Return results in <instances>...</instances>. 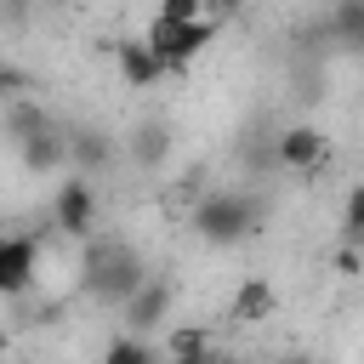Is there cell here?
<instances>
[{
	"label": "cell",
	"instance_id": "11",
	"mask_svg": "<svg viewBox=\"0 0 364 364\" xmlns=\"http://www.w3.org/2000/svg\"><path fill=\"white\" fill-rule=\"evenodd\" d=\"M102 358L108 364H148V358H159V347L148 341V330H125V336H114L102 347Z\"/></svg>",
	"mask_w": 364,
	"mask_h": 364
},
{
	"label": "cell",
	"instance_id": "12",
	"mask_svg": "<svg viewBox=\"0 0 364 364\" xmlns=\"http://www.w3.org/2000/svg\"><path fill=\"white\" fill-rule=\"evenodd\" d=\"M108 154H114V148H108L102 131H74V136H68V159H74L80 171H102Z\"/></svg>",
	"mask_w": 364,
	"mask_h": 364
},
{
	"label": "cell",
	"instance_id": "19",
	"mask_svg": "<svg viewBox=\"0 0 364 364\" xmlns=\"http://www.w3.org/2000/svg\"><path fill=\"white\" fill-rule=\"evenodd\" d=\"M17 91H23V74H17L11 63H0V108H6V102H11Z\"/></svg>",
	"mask_w": 364,
	"mask_h": 364
},
{
	"label": "cell",
	"instance_id": "7",
	"mask_svg": "<svg viewBox=\"0 0 364 364\" xmlns=\"http://www.w3.org/2000/svg\"><path fill=\"white\" fill-rule=\"evenodd\" d=\"M114 63H119V80L125 85H154V80H165V57L148 46V40H119L114 46Z\"/></svg>",
	"mask_w": 364,
	"mask_h": 364
},
{
	"label": "cell",
	"instance_id": "9",
	"mask_svg": "<svg viewBox=\"0 0 364 364\" xmlns=\"http://www.w3.org/2000/svg\"><path fill=\"white\" fill-rule=\"evenodd\" d=\"M17 154H23L28 171H57V165L68 159V136H63L57 125H40V131H28V136L17 142Z\"/></svg>",
	"mask_w": 364,
	"mask_h": 364
},
{
	"label": "cell",
	"instance_id": "21",
	"mask_svg": "<svg viewBox=\"0 0 364 364\" xmlns=\"http://www.w3.org/2000/svg\"><path fill=\"white\" fill-rule=\"evenodd\" d=\"M6 353H11V341H6V330H0V358H6Z\"/></svg>",
	"mask_w": 364,
	"mask_h": 364
},
{
	"label": "cell",
	"instance_id": "6",
	"mask_svg": "<svg viewBox=\"0 0 364 364\" xmlns=\"http://www.w3.org/2000/svg\"><path fill=\"white\" fill-rule=\"evenodd\" d=\"M34 273H40V245L17 239V233L0 239V296H28Z\"/></svg>",
	"mask_w": 364,
	"mask_h": 364
},
{
	"label": "cell",
	"instance_id": "1",
	"mask_svg": "<svg viewBox=\"0 0 364 364\" xmlns=\"http://www.w3.org/2000/svg\"><path fill=\"white\" fill-rule=\"evenodd\" d=\"M262 222H267L262 199L256 193H239V188H216V193H205L188 210V228L205 245H245V239L262 233Z\"/></svg>",
	"mask_w": 364,
	"mask_h": 364
},
{
	"label": "cell",
	"instance_id": "13",
	"mask_svg": "<svg viewBox=\"0 0 364 364\" xmlns=\"http://www.w3.org/2000/svg\"><path fill=\"white\" fill-rule=\"evenodd\" d=\"M40 125H51V119H46V108L23 102V91H17V97L6 102V136H11V142H23V136H28V131H40Z\"/></svg>",
	"mask_w": 364,
	"mask_h": 364
},
{
	"label": "cell",
	"instance_id": "16",
	"mask_svg": "<svg viewBox=\"0 0 364 364\" xmlns=\"http://www.w3.org/2000/svg\"><path fill=\"white\" fill-rule=\"evenodd\" d=\"M131 148H136V159H142V165H159V159H165V148H171V136H165V125H159V119H148V125L136 131V142H131Z\"/></svg>",
	"mask_w": 364,
	"mask_h": 364
},
{
	"label": "cell",
	"instance_id": "8",
	"mask_svg": "<svg viewBox=\"0 0 364 364\" xmlns=\"http://www.w3.org/2000/svg\"><path fill=\"white\" fill-rule=\"evenodd\" d=\"M171 318V284L165 279H142V290L125 301V324L131 330H159Z\"/></svg>",
	"mask_w": 364,
	"mask_h": 364
},
{
	"label": "cell",
	"instance_id": "17",
	"mask_svg": "<svg viewBox=\"0 0 364 364\" xmlns=\"http://www.w3.org/2000/svg\"><path fill=\"white\" fill-rule=\"evenodd\" d=\"M165 353H171V358H205V353H210V336H205V330H176V336L165 341Z\"/></svg>",
	"mask_w": 364,
	"mask_h": 364
},
{
	"label": "cell",
	"instance_id": "3",
	"mask_svg": "<svg viewBox=\"0 0 364 364\" xmlns=\"http://www.w3.org/2000/svg\"><path fill=\"white\" fill-rule=\"evenodd\" d=\"M142 40L165 57V74H188V63L216 40V17H188V23H176V17H154Z\"/></svg>",
	"mask_w": 364,
	"mask_h": 364
},
{
	"label": "cell",
	"instance_id": "18",
	"mask_svg": "<svg viewBox=\"0 0 364 364\" xmlns=\"http://www.w3.org/2000/svg\"><path fill=\"white\" fill-rule=\"evenodd\" d=\"M159 17H176V23H188V17H210V0H159Z\"/></svg>",
	"mask_w": 364,
	"mask_h": 364
},
{
	"label": "cell",
	"instance_id": "5",
	"mask_svg": "<svg viewBox=\"0 0 364 364\" xmlns=\"http://www.w3.org/2000/svg\"><path fill=\"white\" fill-rule=\"evenodd\" d=\"M324 154H330V142H324V131L318 125H284L279 131V165L284 171H296V176H307V171H318L324 165Z\"/></svg>",
	"mask_w": 364,
	"mask_h": 364
},
{
	"label": "cell",
	"instance_id": "2",
	"mask_svg": "<svg viewBox=\"0 0 364 364\" xmlns=\"http://www.w3.org/2000/svg\"><path fill=\"white\" fill-rule=\"evenodd\" d=\"M142 279H148V267H142V256H136L131 245H119V239H91V250H85V290H91L97 301L125 307V301L142 290Z\"/></svg>",
	"mask_w": 364,
	"mask_h": 364
},
{
	"label": "cell",
	"instance_id": "4",
	"mask_svg": "<svg viewBox=\"0 0 364 364\" xmlns=\"http://www.w3.org/2000/svg\"><path fill=\"white\" fill-rule=\"evenodd\" d=\"M51 228L68 233V239H91V228H97V188H91V176L57 182V193H51Z\"/></svg>",
	"mask_w": 364,
	"mask_h": 364
},
{
	"label": "cell",
	"instance_id": "14",
	"mask_svg": "<svg viewBox=\"0 0 364 364\" xmlns=\"http://www.w3.org/2000/svg\"><path fill=\"white\" fill-rule=\"evenodd\" d=\"M330 28H336V34H341L353 51H364V0H336Z\"/></svg>",
	"mask_w": 364,
	"mask_h": 364
},
{
	"label": "cell",
	"instance_id": "20",
	"mask_svg": "<svg viewBox=\"0 0 364 364\" xmlns=\"http://www.w3.org/2000/svg\"><path fill=\"white\" fill-rule=\"evenodd\" d=\"M245 6H250V0H210V11H216V17H233V11H245Z\"/></svg>",
	"mask_w": 364,
	"mask_h": 364
},
{
	"label": "cell",
	"instance_id": "10",
	"mask_svg": "<svg viewBox=\"0 0 364 364\" xmlns=\"http://www.w3.org/2000/svg\"><path fill=\"white\" fill-rule=\"evenodd\" d=\"M273 284L267 279H245L239 284V296L228 301V318H239V324H262V318H273Z\"/></svg>",
	"mask_w": 364,
	"mask_h": 364
},
{
	"label": "cell",
	"instance_id": "15",
	"mask_svg": "<svg viewBox=\"0 0 364 364\" xmlns=\"http://www.w3.org/2000/svg\"><path fill=\"white\" fill-rule=\"evenodd\" d=\"M341 239L347 245H364V182L347 188V199H341Z\"/></svg>",
	"mask_w": 364,
	"mask_h": 364
}]
</instances>
